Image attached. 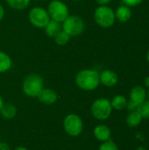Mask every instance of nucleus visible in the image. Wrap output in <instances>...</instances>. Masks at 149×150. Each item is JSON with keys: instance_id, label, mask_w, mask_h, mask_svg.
<instances>
[{"instance_id": "f257e3e1", "label": "nucleus", "mask_w": 149, "mask_h": 150, "mask_svg": "<svg viewBox=\"0 0 149 150\" xmlns=\"http://www.w3.org/2000/svg\"><path fill=\"white\" fill-rule=\"evenodd\" d=\"M75 81L80 89L86 91H91L96 90L100 84L99 73L95 69H83L76 74Z\"/></svg>"}, {"instance_id": "f03ea898", "label": "nucleus", "mask_w": 149, "mask_h": 150, "mask_svg": "<svg viewBox=\"0 0 149 150\" xmlns=\"http://www.w3.org/2000/svg\"><path fill=\"white\" fill-rule=\"evenodd\" d=\"M44 88L43 78L38 74H30L26 76L22 83L24 93L31 98H36Z\"/></svg>"}, {"instance_id": "7ed1b4c3", "label": "nucleus", "mask_w": 149, "mask_h": 150, "mask_svg": "<svg viewBox=\"0 0 149 150\" xmlns=\"http://www.w3.org/2000/svg\"><path fill=\"white\" fill-rule=\"evenodd\" d=\"M95 22L103 28H109L115 23V12L107 5H100L94 12Z\"/></svg>"}, {"instance_id": "20e7f679", "label": "nucleus", "mask_w": 149, "mask_h": 150, "mask_svg": "<svg viewBox=\"0 0 149 150\" xmlns=\"http://www.w3.org/2000/svg\"><path fill=\"white\" fill-rule=\"evenodd\" d=\"M111 100L105 98L96 99L91 105V113L93 117L98 120H106L112 112Z\"/></svg>"}, {"instance_id": "39448f33", "label": "nucleus", "mask_w": 149, "mask_h": 150, "mask_svg": "<svg viewBox=\"0 0 149 150\" xmlns=\"http://www.w3.org/2000/svg\"><path fill=\"white\" fill-rule=\"evenodd\" d=\"M85 29V23L81 17L69 15L62 22V30L70 37H76L83 33Z\"/></svg>"}, {"instance_id": "423d86ee", "label": "nucleus", "mask_w": 149, "mask_h": 150, "mask_svg": "<svg viewBox=\"0 0 149 150\" xmlns=\"http://www.w3.org/2000/svg\"><path fill=\"white\" fill-rule=\"evenodd\" d=\"M47 12L50 19L59 23H62L69 16V10L67 4L61 0H52L48 4Z\"/></svg>"}, {"instance_id": "0eeeda50", "label": "nucleus", "mask_w": 149, "mask_h": 150, "mask_svg": "<svg viewBox=\"0 0 149 150\" xmlns=\"http://www.w3.org/2000/svg\"><path fill=\"white\" fill-rule=\"evenodd\" d=\"M28 18L30 23L37 28H45L50 20L47 11L40 6L33 7L30 10Z\"/></svg>"}, {"instance_id": "6e6552de", "label": "nucleus", "mask_w": 149, "mask_h": 150, "mask_svg": "<svg viewBox=\"0 0 149 150\" xmlns=\"http://www.w3.org/2000/svg\"><path fill=\"white\" fill-rule=\"evenodd\" d=\"M63 127L66 133L73 137L78 136L83 129V124L82 119L74 113L68 114L63 120Z\"/></svg>"}, {"instance_id": "1a4fd4ad", "label": "nucleus", "mask_w": 149, "mask_h": 150, "mask_svg": "<svg viewBox=\"0 0 149 150\" xmlns=\"http://www.w3.org/2000/svg\"><path fill=\"white\" fill-rule=\"evenodd\" d=\"M129 100L139 106L147 100V90L144 86L136 85L132 88L129 94Z\"/></svg>"}, {"instance_id": "9d476101", "label": "nucleus", "mask_w": 149, "mask_h": 150, "mask_svg": "<svg viewBox=\"0 0 149 150\" xmlns=\"http://www.w3.org/2000/svg\"><path fill=\"white\" fill-rule=\"evenodd\" d=\"M100 83L105 87H113L119 82V76L117 73L112 69H105L99 74Z\"/></svg>"}, {"instance_id": "9b49d317", "label": "nucleus", "mask_w": 149, "mask_h": 150, "mask_svg": "<svg viewBox=\"0 0 149 150\" xmlns=\"http://www.w3.org/2000/svg\"><path fill=\"white\" fill-rule=\"evenodd\" d=\"M37 98L45 105H53L57 100V93L52 89L43 88Z\"/></svg>"}, {"instance_id": "f8f14e48", "label": "nucleus", "mask_w": 149, "mask_h": 150, "mask_svg": "<svg viewBox=\"0 0 149 150\" xmlns=\"http://www.w3.org/2000/svg\"><path fill=\"white\" fill-rule=\"evenodd\" d=\"M93 134H94L95 138L97 141L102 142L110 140L111 139V135H112L111 129L106 125H104V124L97 125L94 128Z\"/></svg>"}, {"instance_id": "ddd939ff", "label": "nucleus", "mask_w": 149, "mask_h": 150, "mask_svg": "<svg viewBox=\"0 0 149 150\" xmlns=\"http://www.w3.org/2000/svg\"><path fill=\"white\" fill-rule=\"evenodd\" d=\"M114 12H115L116 19L118 21L121 22V23L127 22L131 18V17H132L131 7H129L127 5H125V4L119 5Z\"/></svg>"}, {"instance_id": "4468645a", "label": "nucleus", "mask_w": 149, "mask_h": 150, "mask_svg": "<svg viewBox=\"0 0 149 150\" xmlns=\"http://www.w3.org/2000/svg\"><path fill=\"white\" fill-rule=\"evenodd\" d=\"M142 120L143 118L141 115V113L138 112V110L129 112L126 119V122L129 127H137L138 126L141 125Z\"/></svg>"}, {"instance_id": "2eb2a0df", "label": "nucleus", "mask_w": 149, "mask_h": 150, "mask_svg": "<svg viewBox=\"0 0 149 150\" xmlns=\"http://www.w3.org/2000/svg\"><path fill=\"white\" fill-rule=\"evenodd\" d=\"M0 113H1L3 118L7 119V120H11L16 116L17 108L14 105H12L11 103H6V104L3 105V106L0 110Z\"/></svg>"}, {"instance_id": "dca6fc26", "label": "nucleus", "mask_w": 149, "mask_h": 150, "mask_svg": "<svg viewBox=\"0 0 149 150\" xmlns=\"http://www.w3.org/2000/svg\"><path fill=\"white\" fill-rule=\"evenodd\" d=\"M61 30V23L54 21L53 19H50L49 22L47 23V25L45 26V32H46L47 35L48 37H52V38H54Z\"/></svg>"}, {"instance_id": "f3484780", "label": "nucleus", "mask_w": 149, "mask_h": 150, "mask_svg": "<svg viewBox=\"0 0 149 150\" xmlns=\"http://www.w3.org/2000/svg\"><path fill=\"white\" fill-rule=\"evenodd\" d=\"M127 101L128 100L126 99V98L125 96L117 95L111 100V104H112V109L117 110V111H122V110L126 109Z\"/></svg>"}, {"instance_id": "a211bd4d", "label": "nucleus", "mask_w": 149, "mask_h": 150, "mask_svg": "<svg viewBox=\"0 0 149 150\" xmlns=\"http://www.w3.org/2000/svg\"><path fill=\"white\" fill-rule=\"evenodd\" d=\"M12 65V61L11 57L4 52L0 51V73H4L8 71Z\"/></svg>"}, {"instance_id": "6ab92c4d", "label": "nucleus", "mask_w": 149, "mask_h": 150, "mask_svg": "<svg viewBox=\"0 0 149 150\" xmlns=\"http://www.w3.org/2000/svg\"><path fill=\"white\" fill-rule=\"evenodd\" d=\"M6 3L11 8L21 11L28 7L30 0H6Z\"/></svg>"}, {"instance_id": "aec40b11", "label": "nucleus", "mask_w": 149, "mask_h": 150, "mask_svg": "<svg viewBox=\"0 0 149 150\" xmlns=\"http://www.w3.org/2000/svg\"><path fill=\"white\" fill-rule=\"evenodd\" d=\"M70 38H71V37H70L66 32H64L63 30H61V31L54 37V39L56 44H57V45H60V46H64V45L68 44V42L69 41Z\"/></svg>"}, {"instance_id": "412c9836", "label": "nucleus", "mask_w": 149, "mask_h": 150, "mask_svg": "<svg viewBox=\"0 0 149 150\" xmlns=\"http://www.w3.org/2000/svg\"><path fill=\"white\" fill-rule=\"evenodd\" d=\"M138 112L141 113L142 116L143 120L144 119H149V101L145 100L142 104H141L138 106Z\"/></svg>"}, {"instance_id": "4be33fe9", "label": "nucleus", "mask_w": 149, "mask_h": 150, "mask_svg": "<svg viewBox=\"0 0 149 150\" xmlns=\"http://www.w3.org/2000/svg\"><path fill=\"white\" fill-rule=\"evenodd\" d=\"M98 150H119V149L117 144L110 139L106 142H102V144L98 148Z\"/></svg>"}, {"instance_id": "5701e85b", "label": "nucleus", "mask_w": 149, "mask_h": 150, "mask_svg": "<svg viewBox=\"0 0 149 150\" xmlns=\"http://www.w3.org/2000/svg\"><path fill=\"white\" fill-rule=\"evenodd\" d=\"M123 4L125 5H127L129 7H134V6H137L139 4H141L143 0H121Z\"/></svg>"}, {"instance_id": "b1692460", "label": "nucleus", "mask_w": 149, "mask_h": 150, "mask_svg": "<svg viewBox=\"0 0 149 150\" xmlns=\"http://www.w3.org/2000/svg\"><path fill=\"white\" fill-rule=\"evenodd\" d=\"M126 109L128 111V112H132V111H135L138 109V106L133 104V102H131L130 100L127 101V104H126Z\"/></svg>"}, {"instance_id": "393cba45", "label": "nucleus", "mask_w": 149, "mask_h": 150, "mask_svg": "<svg viewBox=\"0 0 149 150\" xmlns=\"http://www.w3.org/2000/svg\"><path fill=\"white\" fill-rule=\"evenodd\" d=\"M0 150H11V149H10V146L6 142H0Z\"/></svg>"}, {"instance_id": "a878e982", "label": "nucleus", "mask_w": 149, "mask_h": 150, "mask_svg": "<svg viewBox=\"0 0 149 150\" xmlns=\"http://www.w3.org/2000/svg\"><path fill=\"white\" fill-rule=\"evenodd\" d=\"M96 1L100 5H107L109 3H111L112 0H96Z\"/></svg>"}, {"instance_id": "bb28decb", "label": "nucleus", "mask_w": 149, "mask_h": 150, "mask_svg": "<svg viewBox=\"0 0 149 150\" xmlns=\"http://www.w3.org/2000/svg\"><path fill=\"white\" fill-rule=\"evenodd\" d=\"M143 84H144V87L147 88V89H149V76H147L145 79H144V82H143Z\"/></svg>"}, {"instance_id": "cd10ccee", "label": "nucleus", "mask_w": 149, "mask_h": 150, "mask_svg": "<svg viewBox=\"0 0 149 150\" xmlns=\"http://www.w3.org/2000/svg\"><path fill=\"white\" fill-rule=\"evenodd\" d=\"M4 7L0 4V22L4 18Z\"/></svg>"}, {"instance_id": "c85d7f7f", "label": "nucleus", "mask_w": 149, "mask_h": 150, "mask_svg": "<svg viewBox=\"0 0 149 150\" xmlns=\"http://www.w3.org/2000/svg\"><path fill=\"white\" fill-rule=\"evenodd\" d=\"M135 150H147V149L145 147H143V146H140V147H138Z\"/></svg>"}, {"instance_id": "c756f323", "label": "nucleus", "mask_w": 149, "mask_h": 150, "mask_svg": "<svg viewBox=\"0 0 149 150\" xmlns=\"http://www.w3.org/2000/svg\"><path fill=\"white\" fill-rule=\"evenodd\" d=\"M14 150H28L27 149H25V148H24V147H18V148H16Z\"/></svg>"}, {"instance_id": "7c9ffc66", "label": "nucleus", "mask_w": 149, "mask_h": 150, "mask_svg": "<svg viewBox=\"0 0 149 150\" xmlns=\"http://www.w3.org/2000/svg\"><path fill=\"white\" fill-rule=\"evenodd\" d=\"M3 105H4V101H3L2 97L0 96V110H1V108H2V106H3Z\"/></svg>"}, {"instance_id": "2f4dec72", "label": "nucleus", "mask_w": 149, "mask_h": 150, "mask_svg": "<svg viewBox=\"0 0 149 150\" xmlns=\"http://www.w3.org/2000/svg\"><path fill=\"white\" fill-rule=\"evenodd\" d=\"M146 58H147V61L149 62V49L148 50V52H147V55H146Z\"/></svg>"}, {"instance_id": "473e14b6", "label": "nucleus", "mask_w": 149, "mask_h": 150, "mask_svg": "<svg viewBox=\"0 0 149 150\" xmlns=\"http://www.w3.org/2000/svg\"><path fill=\"white\" fill-rule=\"evenodd\" d=\"M147 100H148L149 101V89L148 91H147Z\"/></svg>"}, {"instance_id": "72a5a7b5", "label": "nucleus", "mask_w": 149, "mask_h": 150, "mask_svg": "<svg viewBox=\"0 0 149 150\" xmlns=\"http://www.w3.org/2000/svg\"><path fill=\"white\" fill-rule=\"evenodd\" d=\"M73 1H79V0H73Z\"/></svg>"}, {"instance_id": "f704fd0d", "label": "nucleus", "mask_w": 149, "mask_h": 150, "mask_svg": "<svg viewBox=\"0 0 149 150\" xmlns=\"http://www.w3.org/2000/svg\"><path fill=\"white\" fill-rule=\"evenodd\" d=\"M36 1H40V0H36Z\"/></svg>"}, {"instance_id": "c9c22d12", "label": "nucleus", "mask_w": 149, "mask_h": 150, "mask_svg": "<svg viewBox=\"0 0 149 150\" xmlns=\"http://www.w3.org/2000/svg\"><path fill=\"white\" fill-rule=\"evenodd\" d=\"M0 142H1V139H0Z\"/></svg>"}]
</instances>
